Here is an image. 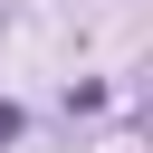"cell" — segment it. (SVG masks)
Instances as JSON below:
<instances>
[{
  "mask_svg": "<svg viewBox=\"0 0 153 153\" xmlns=\"http://www.w3.org/2000/svg\"><path fill=\"white\" fill-rule=\"evenodd\" d=\"M0 143H19V105H10V96H0Z\"/></svg>",
  "mask_w": 153,
  "mask_h": 153,
  "instance_id": "1",
  "label": "cell"
}]
</instances>
